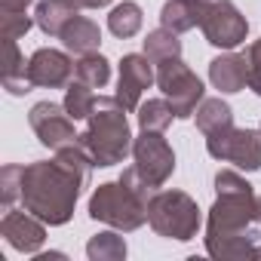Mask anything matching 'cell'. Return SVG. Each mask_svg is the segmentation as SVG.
Returning <instances> with one entry per match:
<instances>
[{"mask_svg":"<svg viewBox=\"0 0 261 261\" xmlns=\"http://www.w3.org/2000/svg\"><path fill=\"white\" fill-rule=\"evenodd\" d=\"M71 4H77L80 10H101V7H111L114 0H71Z\"/></svg>","mask_w":261,"mask_h":261,"instance_id":"cell-30","label":"cell"},{"mask_svg":"<svg viewBox=\"0 0 261 261\" xmlns=\"http://www.w3.org/2000/svg\"><path fill=\"white\" fill-rule=\"evenodd\" d=\"M157 86H160L163 98L172 105V111H175L178 120L194 117L197 108H200V101L206 98L203 80H200L181 59H172V62L157 65Z\"/></svg>","mask_w":261,"mask_h":261,"instance_id":"cell-6","label":"cell"},{"mask_svg":"<svg viewBox=\"0 0 261 261\" xmlns=\"http://www.w3.org/2000/svg\"><path fill=\"white\" fill-rule=\"evenodd\" d=\"M95 92H92V86H86L83 80H71L68 83V89H65V111L74 117V120H86L89 114H92V108H95Z\"/></svg>","mask_w":261,"mask_h":261,"instance_id":"cell-25","label":"cell"},{"mask_svg":"<svg viewBox=\"0 0 261 261\" xmlns=\"http://www.w3.org/2000/svg\"><path fill=\"white\" fill-rule=\"evenodd\" d=\"M19 194H22V166L7 163L0 169V203H4V209H13Z\"/></svg>","mask_w":261,"mask_h":261,"instance_id":"cell-26","label":"cell"},{"mask_svg":"<svg viewBox=\"0 0 261 261\" xmlns=\"http://www.w3.org/2000/svg\"><path fill=\"white\" fill-rule=\"evenodd\" d=\"M181 34L169 31V28H157V31H148L145 37V56L154 62V65H163V62H172V59H181Z\"/></svg>","mask_w":261,"mask_h":261,"instance_id":"cell-21","label":"cell"},{"mask_svg":"<svg viewBox=\"0 0 261 261\" xmlns=\"http://www.w3.org/2000/svg\"><path fill=\"white\" fill-rule=\"evenodd\" d=\"M74 77L83 80V83L92 86V89H101V86H108V80H111V62H108L98 49H95V53H86V56L77 59Z\"/></svg>","mask_w":261,"mask_h":261,"instance_id":"cell-23","label":"cell"},{"mask_svg":"<svg viewBox=\"0 0 261 261\" xmlns=\"http://www.w3.org/2000/svg\"><path fill=\"white\" fill-rule=\"evenodd\" d=\"M4 89L10 95H25L31 92V80H28V62L19 49V40H7V65H4Z\"/></svg>","mask_w":261,"mask_h":261,"instance_id":"cell-18","label":"cell"},{"mask_svg":"<svg viewBox=\"0 0 261 261\" xmlns=\"http://www.w3.org/2000/svg\"><path fill=\"white\" fill-rule=\"evenodd\" d=\"M74 68L77 62H71L68 53L40 46L28 59V80L31 86H40V89H68V83L74 80Z\"/></svg>","mask_w":261,"mask_h":261,"instance_id":"cell-12","label":"cell"},{"mask_svg":"<svg viewBox=\"0 0 261 261\" xmlns=\"http://www.w3.org/2000/svg\"><path fill=\"white\" fill-rule=\"evenodd\" d=\"M154 191L160 188H151L133 166V169H123L117 181L98 185L89 197L86 212L92 221H101L123 233H133L148 221V200L154 197Z\"/></svg>","mask_w":261,"mask_h":261,"instance_id":"cell-3","label":"cell"},{"mask_svg":"<svg viewBox=\"0 0 261 261\" xmlns=\"http://www.w3.org/2000/svg\"><path fill=\"white\" fill-rule=\"evenodd\" d=\"M194 117H197V129L203 136H215L221 129L233 126V111L224 98H203Z\"/></svg>","mask_w":261,"mask_h":261,"instance_id":"cell-19","label":"cell"},{"mask_svg":"<svg viewBox=\"0 0 261 261\" xmlns=\"http://www.w3.org/2000/svg\"><path fill=\"white\" fill-rule=\"evenodd\" d=\"M200 31L206 37V43H212L218 49H237L240 43H246L249 22L233 7V0H209L203 22H200Z\"/></svg>","mask_w":261,"mask_h":261,"instance_id":"cell-9","label":"cell"},{"mask_svg":"<svg viewBox=\"0 0 261 261\" xmlns=\"http://www.w3.org/2000/svg\"><path fill=\"white\" fill-rule=\"evenodd\" d=\"M126 240H123V230H101L95 233L89 243H86V258L89 261H123L126 258Z\"/></svg>","mask_w":261,"mask_h":261,"instance_id":"cell-22","label":"cell"},{"mask_svg":"<svg viewBox=\"0 0 261 261\" xmlns=\"http://www.w3.org/2000/svg\"><path fill=\"white\" fill-rule=\"evenodd\" d=\"M209 83L224 95L243 92L249 86V62H246V56H237V53L215 56L209 62Z\"/></svg>","mask_w":261,"mask_h":261,"instance_id":"cell-14","label":"cell"},{"mask_svg":"<svg viewBox=\"0 0 261 261\" xmlns=\"http://www.w3.org/2000/svg\"><path fill=\"white\" fill-rule=\"evenodd\" d=\"M133 160H136V172L151 188H163L175 172L172 145L163 139V133H151V129H142L133 139Z\"/></svg>","mask_w":261,"mask_h":261,"instance_id":"cell-8","label":"cell"},{"mask_svg":"<svg viewBox=\"0 0 261 261\" xmlns=\"http://www.w3.org/2000/svg\"><path fill=\"white\" fill-rule=\"evenodd\" d=\"M34 0H0V13H25Z\"/></svg>","mask_w":261,"mask_h":261,"instance_id":"cell-29","label":"cell"},{"mask_svg":"<svg viewBox=\"0 0 261 261\" xmlns=\"http://www.w3.org/2000/svg\"><path fill=\"white\" fill-rule=\"evenodd\" d=\"M255 188L233 169L215 172V203L206 218V252L218 261H252L258 249Z\"/></svg>","mask_w":261,"mask_h":261,"instance_id":"cell-2","label":"cell"},{"mask_svg":"<svg viewBox=\"0 0 261 261\" xmlns=\"http://www.w3.org/2000/svg\"><path fill=\"white\" fill-rule=\"evenodd\" d=\"M0 237L22 255H37L46 243V221L28 209H7V215L0 218Z\"/></svg>","mask_w":261,"mask_h":261,"instance_id":"cell-13","label":"cell"},{"mask_svg":"<svg viewBox=\"0 0 261 261\" xmlns=\"http://www.w3.org/2000/svg\"><path fill=\"white\" fill-rule=\"evenodd\" d=\"M80 16V7L71 0H40L34 10V22L46 37H62V31Z\"/></svg>","mask_w":261,"mask_h":261,"instance_id":"cell-16","label":"cell"},{"mask_svg":"<svg viewBox=\"0 0 261 261\" xmlns=\"http://www.w3.org/2000/svg\"><path fill=\"white\" fill-rule=\"evenodd\" d=\"M0 25H4V37L7 40H19L31 31V25H37L28 13H0Z\"/></svg>","mask_w":261,"mask_h":261,"instance_id":"cell-27","label":"cell"},{"mask_svg":"<svg viewBox=\"0 0 261 261\" xmlns=\"http://www.w3.org/2000/svg\"><path fill=\"white\" fill-rule=\"evenodd\" d=\"M206 151L209 157L221 163H233L243 172H258L261 169V129L227 126L215 136H206Z\"/></svg>","mask_w":261,"mask_h":261,"instance_id":"cell-7","label":"cell"},{"mask_svg":"<svg viewBox=\"0 0 261 261\" xmlns=\"http://www.w3.org/2000/svg\"><path fill=\"white\" fill-rule=\"evenodd\" d=\"M252 261H261V243H258V249H255V255H252Z\"/></svg>","mask_w":261,"mask_h":261,"instance_id":"cell-32","label":"cell"},{"mask_svg":"<svg viewBox=\"0 0 261 261\" xmlns=\"http://www.w3.org/2000/svg\"><path fill=\"white\" fill-rule=\"evenodd\" d=\"M246 62H249V89L261 95V40H255L246 49Z\"/></svg>","mask_w":261,"mask_h":261,"instance_id":"cell-28","label":"cell"},{"mask_svg":"<svg viewBox=\"0 0 261 261\" xmlns=\"http://www.w3.org/2000/svg\"><path fill=\"white\" fill-rule=\"evenodd\" d=\"M151 83H157L154 74V62L145 53H126L120 59V77H117V101L126 111H139L142 95L151 89Z\"/></svg>","mask_w":261,"mask_h":261,"instance_id":"cell-11","label":"cell"},{"mask_svg":"<svg viewBox=\"0 0 261 261\" xmlns=\"http://www.w3.org/2000/svg\"><path fill=\"white\" fill-rule=\"evenodd\" d=\"M28 123L34 129L37 142L49 151H62L80 142V136L74 133V117L59 101H37L28 111Z\"/></svg>","mask_w":261,"mask_h":261,"instance_id":"cell-10","label":"cell"},{"mask_svg":"<svg viewBox=\"0 0 261 261\" xmlns=\"http://www.w3.org/2000/svg\"><path fill=\"white\" fill-rule=\"evenodd\" d=\"M258 129H261V126H258Z\"/></svg>","mask_w":261,"mask_h":261,"instance_id":"cell-33","label":"cell"},{"mask_svg":"<svg viewBox=\"0 0 261 261\" xmlns=\"http://www.w3.org/2000/svg\"><path fill=\"white\" fill-rule=\"evenodd\" d=\"M255 221L261 224V194H258V200H255Z\"/></svg>","mask_w":261,"mask_h":261,"instance_id":"cell-31","label":"cell"},{"mask_svg":"<svg viewBox=\"0 0 261 261\" xmlns=\"http://www.w3.org/2000/svg\"><path fill=\"white\" fill-rule=\"evenodd\" d=\"M59 40L65 43V49H68V53L86 56V53H95V49H98V43H101V28H98L92 19L77 16V19L62 31V37H59Z\"/></svg>","mask_w":261,"mask_h":261,"instance_id":"cell-17","label":"cell"},{"mask_svg":"<svg viewBox=\"0 0 261 261\" xmlns=\"http://www.w3.org/2000/svg\"><path fill=\"white\" fill-rule=\"evenodd\" d=\"M175 111L166 98H148L139 105V129H151V133H166L172 123Z\"/></svg>","mask_w":261,"mask_h":261,"instance_id":"cell-24","label":"cell"},{"mask_svg":"<svg viewBox=\"0 0 261 261\" xmlns=\"http://www.w3.org/2000/svg\"><path fill=\"white\" fill-rule=\"evenodd\" d=\"M206 4H209V0H166L163 10H160V25L175 31V34L194 31L203 22Z\"/></svg>","mask_w":261,"mask_h":261,"instance_id":"cell-15","label":"cell"},{"mask_svg":"<svg viewBox=\"0 0 261 261\" xmlns=\"http://www.w3.org/2000/svg\"><path fill=\"white\" fill-rule=\"evenodd\" d=\"M142 22H145V13L142 7L136 4V0H123V4H117L111 13H108V28L114 37L120 40H129V37H136L142 31Z\"/></svg>","mask_w":261,"mask_h":261,"instance_id":"cell-20","label":"cell"},{"mask_svg":"<svg viewBox=\"0 0 261 261\" xmlns=\"http://www.w3.org/2000/svg\"><path fill=\"white\" fill-rule=\"evenodd\" d=\"M80 145L98 169H108L126 160V154L133 151V133H129L126 108L117 101V95L95 98V108L86 117V129L80 133Z\"/></svg>","mask_w":261,"mask_h":261,"instance_id":"cell-4","label":"cell"},{"mask_svg":"<svg viewBox=\"0 0 261 261\" xmlns=\"http://www.w3.org/2000/svg\"><path fill=\"white\" fill-rule=\"evenodd\" d=\"M148 224L154 227L157 237L188 243L200 233V206L191 194L185 191H154L148 200Z\"/></svg>","mask_w":261,"mask_h":261,"instance_id":"cell-5","label":"cell"},{"mask_svg":"<svg viewBox=\"0 0 261 261\" xmlns=\"http://www.w3.org/2000/svg\"><path fill=\"white\" fill-rule=\"evenodd\" d=\"M92 169L95 163L80 142L56 151L53 160H34L22 166V209H28L49 227L68 224L83 188H89Z\"/></svg>","mask_w":261,"mask_h":261,"instance_id":"cell-1","label":"cell"}]
</instances>
